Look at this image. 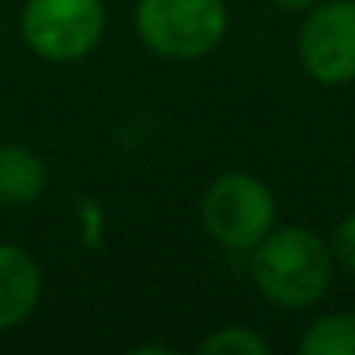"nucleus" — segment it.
Returning a JSON list of instances; mask_svg holds the SVG:
<instances>
[{"label":"nucleus","mask_w":355,"mask_h":355,"mask_svg":"<svg viewBox=\"0 0 355 355\" xmlns=\"http://www.w3.org/2000/svg\"><path fill=\"white\" fill-rule=\"evenodd\" d=\"M327 244H331L334 268H341V272H348L355 279V213H348V216H341L334 223Z\"/></svg>","instance_id":"obj_10"},{"label":"nucleus","mask_w":355,"mask_h":355,"mask_svg":"<svg viewBox=\"0 0 355 355\" xmlns=\"http://www.w3.org/2000/svg\"><path fill=\"white\" fill-rule=\"evenodd\" d=\"M108 28L105 0H25L18 35L25 49L46 63L87 60Z\"/></svg>","instance_id":"obj_4"},{"label":"nucleus","mask_w":355,"mask_h":355,"mask_svg":"<svg viewBox=\"0 0 355 355\" xmlns=\"http://www.w3.org/2000/svg\"><path fill=\"white\" fill-rule=\"evenodd\" d=\"M199 352H206V355H268V341L244 324H223L202 338Z\"/></svg>","instance_id":"obj_9"},{"label":"nucleus","mask_w":355,"mask_h":355,"mask_svg":"<svg viewBox=\"0 0 355 355\" xmlns=\"http://www.w3.org/2000/svg\"><path fill=\"white\" fill-rule=\"evenodd\" d=\"M42 300V268L39 261L11 244L0 241V334L21 327Z\"/></svg>","instance_id":"obj_6"},{"label":"nucleus","mask_w":355,"mask_h":355,"mask_svg":"<svg viewBox=\"0 0 355 355\" xmlns=\"http://www.w3.org/2000/svg\"><path fill=\"white\" fill-rule=\"evenodd\" d=\"M132 28L139 42L171 63L213 56L230 32L227 0H136Z\"/></svg>","instance_id":"obj_2"},{"label":"nucleus","mask_w":355,"mask_h":355,"mask_svg":"<svg viewBox=\"0 0 355 355\" xmlns=\"http://www.w3.org/2000/svg\"><path fill=\"white\" fill-rule=\"evenodd\" d=\"M49 189V167L46 160L21 143L0 146V206L25 209L35 206Z\"/></svg>","instance_id":"obj_7"},{"label":"nucleus","mask_w":355,"mask_h":355,"mask_svg":"<svg viewBox=\"0 0 355 355\" xmlns=\"http://www.w3.org/2000/svg\"><path fill=\"white\" fill-rule=\"evenodd\" d=\"M202 230L227 251H251L275 223L279 202L275 192L248 171L216 174L199 202Z\"/></svg>","instance_id":"obj_3"},{"label":"nucleus","mask_w":355,"mask_h":355,"mask_svg":"<svg viewBox=\"0 0 355 355\" xmlns=\"http://www.w3.org/2000/svg\"><path fill=\"white\" fill-rule=\"evenodd\" d=\"M265 4H272V8H279V11H289V15H296V11H310L317 0H265Z\"/></svg>","instance_id":"obj_11"},{"label":"nucleus","mask_w":355,"mask_h":355,"mask_svg":"<svg viewBox=\"0 0 355 355\" xmlns=\"http://www.w3.org/2000/svg\"><path fill=\"white\" fill-rule=\"evenodd\" d=\"M334 279L331 244L306 227H272L251 248V282L289 313L317 306Z\"/></svg>","instance_id":"obj_1"},{"label":"nucleus","mask_w":355,"mask_h":355,"mask_svg":"<svg viewBox=\"0 0 355 355\" xmlns=\"http://www.w3.org/2000/svg\"><path fill=\"white\" fill-rule=\"evenodd\" d=\"M296 56L303 73L320 87H345L355 80V0H317L303 11Z\"/></svg>","instance_id":"obj_5"},{"label":"nucleus","mask_w":355,"mask_h":355,"mask_svg":"<svg viewBox=\"0 0 355 355\" xmlns=\"http://www.w3.org/2000/svg\"><path fill=\"white\" fill-rule=\"evenodd\" d=\"M303 355H355V313H324L300 334Z\"/></svg>","instance_id":"obj_8"}]
</instances>
